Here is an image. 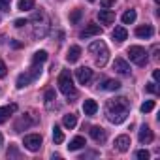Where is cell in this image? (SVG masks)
I'll use <instances>...</instances> for the list:
<instances>
[{"label": "cell", "mask_w": 160, "mask_h": 160, "mask_svg": "<svg viewBox=\"0 0 160 160\" xmlns=\"http://www.w3.org/2000/svg\"><path fill=\"white\" fill-rule=\"evenodd\" d=\"M128 100L126 98H115V100H109L108 102V119L113 122V124H121L126 115H128Z\"/></svg>", "instance_id": "1"}, {"label": "cell", "mask_w": 160, "mask_h": 160, "mask_svg": "<svg viewBox=\"0 0 160 160\" xmlns=\"http://www.w3.org/2000/svg\"><path fill=\"white\" fill-rule=\"evenodd\" d=\"M89 53L96 55V64H98V66H106L109 51H108V45H106L102 40H96V42H92V43L89 45Z\"/></svg>", "instance_id": "2"}, {"label": "cell", "mask_w": 160, "mask_h": 160, "mask_svg": "<svg viewBox=\"0 0 160 160\" xmlns=\"http://www.w3.org/2000/svg\"><path fill=\"white\" fill-rule=\"evenodd\" d=\"M58 91L64 94V96H75V87H73V81H72V75L68 70H64L60 75H58Z\"/></svg>", "instance_id": "3"}, {"label": "cell", "mask_w": 160, "mask_h": 160, "mask_svg": "<svg viewBox=\"0 0 160 160\" xmlns=\"http://www.w3.org/2000/svg\"><path fill=\"white\" fill-rule=\"evenodd\" d=\"M40 73H42V64H32L30 72H25V73H21V75L17 77V87H19V89L27 87L28 83L34 81V79H36Z\"/></svg>", "instance_id": "4"}, {"label": "cell", "mask_w": 160, "mask_h": 160, "mask_svg": "<svg viewBox=\"0 0 160 160\" xmlns=\"http://www.w3.org/2000/svg\"><path fill=\"white\" fill-rule=\"evenodd\" d=\"M147 55H149V53H147L141 45H132V47L128 49V57H130V60H132L134 64H138V66H143V64L149 60Z\"/></svg>", "instance_id": "5"}, {"label": "cell", "mask_w": 160, "mask_h": 160, "mask_svg": "<svg viewBox=\"0 0 160 160\" xmlns=\"http://www.w3.org/2000/svg\"><path fill=\"white\" fill-rule=\"evenodd\" d=\"M23 145H25L28 151L36 152V151H40V147H42V136H40V134H28V136H25Z\"/></svg>", "instance_id": "6"}, {"label": "cell", "mask_w": 160, "mask_h": 160, "mask_svg": "<svg viewBox=\"0 0 160 160\" xmlns=\"http://www.w3.org/2000/svg\"><path fill=\"white\" fill-rule=\"evenodd\" d=\"M75 75H77V81L81 83V85H87L91 79H92V70L91 68H77L75 70Z\"/></svg>", "instance_id": "7"}, {"label": "cell", "mask_w": 160, "mask_h": 160, "mask_svg": "<svg viewBox=\"0 0 160 160\" xmlns=\"http://www.w3.org/2000/svg\"><path fill=\"white\" fill-rule=\"evenodd\" d=\"M98 34H102V28L96 23H89L85 27V30H81V38H91V36H98Z\"/></svg>", "instance_id": "8"}, {"label": "cell", "mask_w": 160, "mask_h": 160, "mask_svg": "<svg viewBox=\"0 0 160 160\" xmlns=\"http://www.w3.org/2000/svg\"><path fill=\"white\" fill-rule=\"evenodd\" d=\"M130 145H132V143H130V138H128V136H124V134H122V136H119V138L115 139V149H117V151H121V152H126V151L130 149Z\"/></svg>", "instance_id": "9"}, {"label": "cell", "mask_w": 160, "mask_h": 160, "mask_svg": "<svg viewBox=\"0 0 160 160\" xmlns=\"http://www.w3.org/2000/svg\"><path fill=\"white\" fill-rule=\"evenodd\" d=\"M32 124H34V119H30V115H23V117H19V121L15 122L13 128H15V132H21V130H25Z\"/></svg>", "instance_id": "10"}, {"label": "cell", "mask_w": 160, "mask_h": 160, "mask_svg": "<svg viewBox=\"0 0 160 160\" xmlns=\"http://www.w3.org/2000/svg\"><path fill=\"white\" fill-rule=\"evenodd\" d=\"M15 111H17V106H15V104H10V106L0 108V124L6 122V121L10 119V115H12V113H15Z\"/></svg>", "instance_id": "11"}, {"label": "cell", "mask_w": 160, "mask_h": 160, "mask_svg": "<svg viewBox=\"0 0 160 160\" xmlns=\"http://www.w3.org/2000/svg\"><path fill=\"white\" fill-rule=\"evenodd\" d=\"M113 68H115V72H119V73H122V75H128V73H130V66H128V62L122 60V58H115V60H113Z\"/></svg>", "instance_id": "12"}, {"label": "cell", "mask_w": 160, "mask_h": 160, "mask_svg": "<svg viewBox=\"0 0 160 160\" xmlns=\"http://www.w3.org/2000/svg\"><path fill=\"white\" fill-rule=\"evenodd\" d=\"M91 138L94 139V141H98V143H104L106 141V130L102 128V126H92L91 128Z\"/></svg>", "instance_id": "13"}, {"label": "cell", "mask_w": 160, "mask_h": 160, "mask_svg": "<svg viewBox=\"0 0 160 160\" xmlns=\"http://www.w3.org/2000/svg\"><path fill=\"white\" fill-rule=\"evenodd\" d=\"M98 19H100L102 25H109V23L115 21V13L111 10H100L98 12Z\"/></svg>", "instance_id": "14"}, {"label": "cell", "mask_w": 160, "mask_h": 160, "mask_svg": "<svg viewBox=\"0 0 160 160\" xmlns=\"http://www.w3.org/2000/svg\"><path fill=\"white\" fill-rule=\"evenodd\" d=\"M83 111H85V115H89V117H92V115H96V111H98V104L94 102V100H85L83 102Z\"/></svg>", "instance_id": "15"}, {"label": "cell", "mask_w": 160, "mask_h": 160, "mask_svg": "<svg viewBox=\"0 0 160 160\" xmlns=\"http://www.w3.org/2000/svg\"><path fill=\"white\" fill-rule=\"evenodd\" d=\"M154 139V136H152V130L149 128V126H141V130H139V141L141 143H151Z\"/></svg>", "instance_id": "16"}, {"label": "cell", "mask_w": 160, "mask_h": 160, "mask_svg": "<svg viewBox=\"0 0 160 160\" xmlns=\"http://www.w3.org/2000/svg\"><path fill=\"white\" fill-rule=\"evenodd\" d=\"M79 57H81V47H79V45H72V47L68 49L66 60H68V62H77Z\"/></svg>", "instance_id": "17"}, {"label": "cell", "mask_w": 160, "mask_h": 160, "mask_svg": "<svg viewBox=\"0 0 160 160\" xmlns=\"http://www.w3.org/2000/svg\"><path fill=\"white\" fill-rule=\"evenodd\" d=\"M152 32H154V30H152L151 25H143V27H138V28H136V36H138V38H143V40H145V38H151Z\"/></svg>", "instance_id": "18"}, {"label": "cell", "mask_w": 160, "mask_h": 160, "mask_svg": "<svg viewBox=\"0 0 160 160\" xmlns=\"http://www.w3.org/2000/svg\"><path fill=\"white\" fill-rule=\"evenodd\" d=\"M87 143H85V138L83 136H75L72 141H70V145H68V149L70 151H79L81 147H85Z\"/></svg>", "instance_id": "19"}, {"label": "cell", "mask_w": 160, "mask_h": 160, "mask_svg": "<svg viewBox=\"0 0 160 160\" xmlns=\"http://www.w3.org/2000/svg\"><path fill=\"white\" fill-rule=\"evenodd\" d=\"M111 36H113V40H115V42H119V43H121V42H124V40L128 38V32H126V28H124V27H115V30H113V34H111Z\"/></svg>", "instance_id": "20"}, {"label": "cell", "mask_w": 160, "mask_h": 160, "mask_svg": "<svg viewBox=\"0 0 160 160\" xmlns=\"http://www.w3.org/2000/svg\"><path fill=\"white\" fill-rule=\"evenodd\" d=\"M62 124L66 126V128H73L75 124H77V117L73 115V113H70V115H64V119H62Z\"/></svg>", "instance_id": "21"}, {"label": "cell", "mask_w": 160, "mask_h": 160, "mask_svg": "<svg viewBox=\"0 0 160 160\" xmlns=\"http://www.w3.org/2000/svg\"><path fill=\"white\" fill-rule=\"evenodd\" d=\"M136 17H138V15H136V10H128V12L122 13V23H124V25H132V23L136 21Z\"/></svg>", "instance_id": "22"}, {"label": "cell", "mask_w": 160, "mask_h": 160, "mask_svg": "<svg viewBox=\"0 0 160 160\" xmlns=\"http://www.w3.org/2000/svg\"><path fill=\"white\" fill-rule=\"evenodd\" d=\"M47 60V51H36L32 57V64H43Z\"/></svg>", "instance_id": "23"}, {"label": "cell", "mask_w": 160, "mask_h": 160, "mask_svg": "<svg viewBox=\"0 0 160 160\" xmlns=\"http://www.w3.org/2000/svg\"><path fill=\"white\" fill-rule=\"evenodd\" d=\"M102 89H106V91H117V89H121V81H117V79H108L106 85H102Z\"/></svg>", "instance_id": "24"}, {"label": "cell", "mask_w": 160, "mask_h": 160, "mask_svg": "<svg viewBox=\"0 0 160 160\" xmlns=\"http://www.w3.org/2000/svg\"><path fill=\"white\" fill-rule=\"evenodd\" d=\"M53 141H55L57 145H60V143L64 141V134H62V130H60L58 126H53Z\"/></svg>", "instance_id": "25"}, {"label": "cell", "mask_w": 160, "mask_h": 160, "mask_svg": "<svg viewBox=\"0 0 160 160\" xmlns=\"http://www.w3.org/2000/svg\"><path fill=\"white\" fill-rule=\"evenodd\" d=\"M34 0H19V10L21 12H28V10H32L34 8Z\"/></svg>", "instance_id": "26"}, {"label": "cell", "mask_w": 160, "mask_h": 160, "mask_svg": "<svg viewBox=\"0 0 160 160\" xmlns=\"http://www.w3.org/2000/svg\"><path fill=\"white\" fill-rule=\"evenodd\" d=\"M45 106L47 108H51V104H53V100H57V94H55V91L53 89H49V91H45Z\"/></svg>", "instance_id": "27"}, {"label": "cell", "mask_w": 160, "mask_h": 160, "mask_svg": "<svg viewBox=\"0 0 160 160\" xmlns=\"http://www.w3.org/2000/svg\"><path fill=\"white\" fill-rule=\"evenodd\" d=\"M139 109H141V113H149V111H152V109H154V102H152V100H147V102H143V104H141V108H139Z\"/></svg>", "instance_id": "28"}, {"label": "cell", "mask_w": 160, "mask_h": 160, "mask_svg": "<svg viewBox=\"0 0 160 160\" xmlns=\"http://www.w3.org/2000/svg\"><path fill=\"white\" fill-rule=\"evenodd\" d=\"M81 15H83V12H81V10H73V12L70 13V23H73V25H75L79 19H81Z\"/></svg>", "instance_id": "29"}, {"label": "cell", "mask_w": 160, "mask_h": 160, "mask_svg": "<svg viewBox=\"0 0 160 160\" xmlns=\"http://www.w3.org/2000/svg\"><path fill=\"white\" fill-rule=\"evenodd\" d=\"M113 4H115V0H100V6H102L104 10H109Z\"/></svg>", "instance_id": "30"}, {"label": "cell", "mask_w": 160, "mask_h": 160, "mask_svg": "<svg viewBox=\"0 0 160 160\" xmlns=\"http://www.w3.org/2000/svg\"><path fill=\"white\" fill-rule=\"evenodd\" d=\"M136 156H138L139 160H147V158H149V151L141 149V151H138V152H136Z\"/></svg>", "instance_id": "31"}, {"label": "cell", "mask_w": 160, "mask_h": 160, "mask_svg": "<svg viewBox=\"0 0 160 160\" xmlns=\"http://www.w3.org/2000/svg\"><path fill=\"white\" fill-rule=\"evenodd\" d=\"M12 156H15V158H19V151H17V149H15L13 145H12V147L8 149V158H12Z\"/></svg>", "instance_id": "32"}, {"label": "cell", "mask_w": 160, "mask_h": 160, "mask_svg": "<svg viewBox=\"0 0 160 160\" xmlns=\"http://www.w3.org/2000/svg\"><path fill=\"white\" fill-rule=\"evenodd\" d=\"M10 10V2L8 0H0V12H8Z\"/></svg>", "instance_id": "33"}, {"label": "cell", "mask_w": 160, "mask_h": 160, "mask_svg": "<svg viewBox=\"0 0 160 160\" xmlns=\"http://www.w3.org/2000/svg\"><path fill=\"white\" fill-rule=\"evenodd\" d=\"M8 75V68H6V64L0 60V77H6Z\"/></svg>", "instance_id": "34"}, {"label": "cell", "mask_w": 160, "mask_h": 160, "mask_svg": "<svg viewBox=\"0 0 160 160\" xmlns=\"http://www.w3.org/2000/svg\"><path fill=\"white\" fill-rule=\"evenodd\" d=\"M147 91H149L151 94H156V92H158V89H156L154 83H149V85H147Z\"/></svg>", "instance_id": "35"}, {"label": "cell", "mask_w": 160, "mask_h": 160, "mask_svg": "<svg viewBox=\"0 0 160 160\" xmlns=\"http://www.w3.org/2000/svg\"><path fill=\"white\" fill-rule=\"evenodd\" d=\"M25 25H27L25 19H17V21H15V27H17V28H21V27H25Z\"/></svg>", "instance_id": "36"}, {"label": "cell", "mask_w": 160, "mask_h": 160, "mask_svg": "<svg viewBox=\"0 0 160 160\" xmlns=\"http://www.w3.org/2000/svg\"><path fill=\"white\" fill-rule=\"evenodd\" d=\"M152 79H154V81H158V79H160V70H154L152 72Z\"/></svg>", "instance_id": "37"}, {"label": "cell", "mask_w": 160, "mask_h": 160, "mask_svg": "<svg viewBox=\"0 0 160 160\" xmlns=\"http://www.w3.org/2000/svg\"><path fill=\"white\" fill-rule=\"evenodd\" d=\"M12 47H15V49H19V47H21V43H19V42H15V40H12Z\"/></svg>", "instance_id": "38"}, {"label": "cell", "mask_w": 160, "mask_h": 160, "mask_svg": "<svg viewBox=\"0 0 160 160\" xmlns=\"http://www.w3.org/2000/svg\"><path fill=\"white\" fill-rule=\"evenodd\" d=\"M0 145H2V134H0Z\"/></svg>", "instance_id": "39"}, {"label": "cell", "mask_w": 160, "mask_h": 160, "mask_svg": "<svg viewBox=\"0 0 160 160\" xmlns=\"http://www.w3.org/2000/svg\"><path fill=\"white\" fill-rule=\"evenodd\" d=\"M89 2H94V0H89Z\"/></svg>", "instance_id": "40"}]
</instances>
